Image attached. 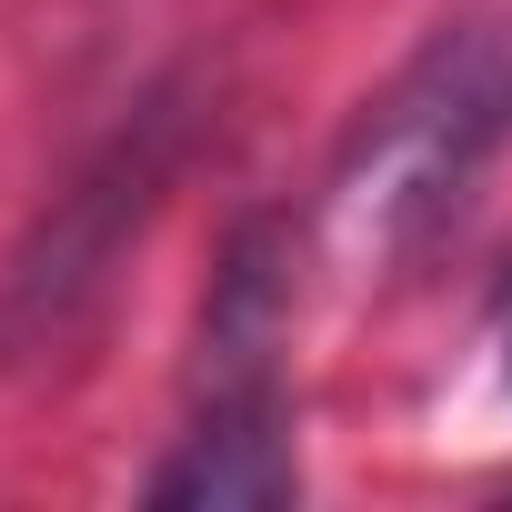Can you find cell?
Here are the masks:
<instances>
[{
    "instance_id": "cell-1",
    "label": "cell",
    "mask_w": 512,
    "mask_h": 512,
    "mask_svg": "<svg viewBox=\"0 0 512 512\" xmlns=\"http://www.w3.org/2000/svg\"><path fill=\"white\" fill-rule=\"evenodd\" d=\"M512 141V21L442 31L352 131V151L322 181V241L332 262L382 272L422 251L482 181V161Z\"/></svg>"
},
{
    "instance_id": "cell-2",
    "label": "cell",
    "mask_w": 512,
    "mask_h": 512,
    "mask_svg": "<svg viewBox=\"0 0 512 512\" xmlns=\"http://www.w3.org/2000/svg\"><path fill=\"white\" fill-rule=\"evenodd\" d=\"M191 141H201V91L171 71L71 161V181L31 211V231L0 262V372H51L91 342V322L111 312V292L131 272L141 231L161 221Z\"/></svg>"
},
{
    "instance_id": "cell-3",
    "label": "cell",
    "mask_w": 512,
    "mask_h": 512,
    "mask_svg": "<svg viewBox=\"0 0 512 512\" xmlns=\"http://www.w3.org/2000/svg\"><path fill=\"white\" fill-rule=\"evenodd\" d=\"M302 452L292 412H191L171 462L151 472V502H292Z\"/></svg>"
},
{
    "instance_id": "cell-4",
    "label": "cell",
    "mask_w": 512,
    "mask_h": 512,
    "mask_svg": "<svg viewBox=\"0 0 512 512\" xmlns=\"http://www.w3.org/2000/svg\"><path fill=\"white\" fill-rule=\"evenodd\" d=\"M502 382H512V332H502Z\"/></svg>"
}]
</instances>
